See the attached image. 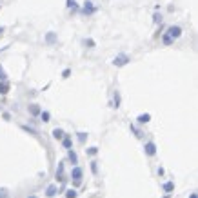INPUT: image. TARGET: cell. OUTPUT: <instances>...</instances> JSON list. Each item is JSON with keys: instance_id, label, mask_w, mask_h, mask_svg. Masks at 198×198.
Listing matches in <instances>:
<instances>
[{"instance_id": "2", "label": "cell", "mask_w": 198, "mask_h": 198, "mask_svg": "<svg viewBox=\"0 0 198 198\" xmlns=\"http://www.w3.org/2000/svg\"><path fill=\"white\" fill-rule=\"evenodd\" d=\"M127 62H129V56H127V55H118V56H114L113 64L117 66V67H122V66H126Z\"/></svg>"}, {"instance_id": "18", "label": "cell", "mask_w": 198, "mask_h": 198, "mask_svg": "<svg viewBox=\"0 0 198 198\" xmlns=\"http://www.w3.org/2000/svg\"><path fill=\"white\" fill-rule=\"evenodd\" d=\"M62 140H64V147H66V149H71V138L66 137V138H62Z\"/></svg>"}, {"instance_id": "10", "label": "cell", "mask_w": 198, "mask_h": 198, "mask_svg": "<svg viewBox=\"0 0 198 198\" xmlns=\"http://www.w3.org/2000/svg\"><path fill=\"white\" fill-rule=\"evenodd\" d=\"M53 138H56V140H62V138H64V131H62V129H53Z\"/></svg>"}, {"instance_id": "8", "label": "cell", "mask_w": 198, "mask_h": 198, "mask_svg": "<svg viewBox=\"0 0 198 198\" xmlns=\"http://www.w3.org/2000/svg\"><path fill=\"white\" fill-rule=\"evenodd\" d=\"M46 42H47V44H55V42H56V33H53V31H51V33H47V35H46Z\"/></svg>"}, {"instance_id": "4", "label": "cell", "mask_w": 198, "mask_h": 198, "mask_svg": "<svg viewBox=\"0 0 198 198\" xmlns=\"http://www.w3.org/2000/svg\"><path fill=\"white\" fill-rule=\"evenodd\" d=\"M144 151H145V154L154 156L156 154V145H154V142H147V144L144 145Z\"/></svg>"}, {"instance_id": "23", "label": "cell", "mask_w": 198, "mask_h": 198, "mask_svg": "<svg viewBox=\"0 0 198 198\" xmlns=\"http://www.w3.org/2000/svg\"><path fill=\"white\" fill-rule=\"evenodd\" d=\"M6 78H7V76H6V71L2 69V66H0V80H2V82H4Z\"/></svg>"}, {"instance_id": "28", "label": "cell", "mask_w": 198, "mask_h": 198, "mask_svg": "<svg viewBox=\"0 0 198 198\" xmlns=\"http://www.w3.org/2000/svg\"><path fill=\"white\" fill-rule=\"evenodd\" d=\"M160 20H162V16H160L158 13H156V15H154V22H160Z\"/></svg>"}, {"instance_id": "14", "label": "cell", "mask_w": 198, "mask_h": 198, "mask_svg": "<svg viewBox=\"0 0 198 198\" xmlns=\"http://www.w3.org/2000/svg\"><path fill=\"white\" fill-rule=\"evenodd\" d=\"M69 160H71L73 164H76V162H78V158H76V153H75V151H69Z\"/></svg>"}, {"instance_id": "7", "label": "cell", "mask_w": 198, "mask_h": 198, "mask_svg": "<svg viewBox=\"0 0 198 198\" xmlns=\"http://www.w3.org/2000/svg\"><path fill=\"white\" fill-rule=\"evenodd\" d=\"M56 191H58V189H56V185H55V184H51V185H47V189H46V194H47L49 198H53V196L56 194Z\"/></svg>"}, {"instance_id": "12", "label": "cell", "mask_w": 198, "mask_h": 198, "mask_svg": "<svg viewBox=\"0 0 198 198\" xmlns=\"http://www.w3.org/2000/svg\"><path fill=\"white\" fill-rule=\"evenodd\" d=\"M162 42H164L165 46H171V44H173V38H171L169 35H164V36H162Z\"/></svg>"}, {"instance_id": "5", "label": "cell", "mask_w": 198, "mask_h": 198, "mask_svg": "<svg viewBox=\"0 0 198 198\" xmlns=\"http://www.w3.org/2000/svg\"><path fill=\"white\" fill-rule=\"evenodd\" d=\"M95 11H96V7L93 6V2H89V0L86 2V6L82 7V13H84V15H93Z\"/></svg>"}, {"instance_id": "9", "label": "cell", "mask_w": 198, "mask_h": 198, "mask_svg": "<svg viewBox=\"0 0 198 198\" xmlns=\"http://www.w3.org/2000/svg\"><path fill=\"white\" fill-rule=\"evenodd\" d=\"M137 120H138V124H147V122L151 120V114H149V113H145V114H140V117H138Z\"/></svg>"}, {"instance_id": "15", "label": "cell", "mask_w": 198, "mask_h": 198, "mask_svg": "<svg viewBox=\"0 0 198 198\" xmlns=\"http://www.w3.org/2000/svg\"><path fill=\"white\" fill-rule=\"evenodd\" d=\"M49 117H51V114H49L47 111H42V113H40V118H42L44 122H49Z\"/></svg>"}, {"instance_id": "25", "label": "cell", "mask_w": 198, "mask_h": 198, "mask_svg": "<svg viewBox=\"0 0 198 198\" xmlns=\"http://www.w3.org/2000/svg\"><path fill=\"white\" fill-rule=\"evenodd\" d=\"M0 198H7V191L6 189H0Z\"/></svg>"}, {"instance_id": "17", "label": "cell", "mask_w": 198, "mask_h": 198, "mask_svg": "<svg viewBox=\"0 0 198 198\" xmlns=\"http://www.w3.org/2000/svg\"><path fill=\"white\" fill-rule=\"evenodd\" d=\"M91 171H93V173H95V174L98 173V162H95V160H93V162H91Z\"/></svg>"}, {"instance_id": "6", "label": "cell", "mask_w": 198, "mask_h": 198, "mask_svg": "<svg viewBox=\"0 0 198 198\" xmlns=\"http://www.w3.org/2000/svg\"><path fill=\"white\" fill-rule=\"evenodd\" d=\"M56 180L58 182H64V162H58V169H56Z\"/></svg>"}, {"instance_id": "13", "label": "cell", "mask_w": 198, "mask_h": 198, "mask_svg": "<svg viewBox=\"0 0 198 198\" xmlns=\"http://www.w3.org/2000/svg\"><path fill=\"white\" fill-rule=\"evenodd\" d=\"M29 113H31V114H38V113H40L38 106H35V104H33V106H29Z\"/></svg>"}, {"instance_id": "21", "label": "cell", "mask_w": 198, "mask_h": 198, "mask_svg": "<svg viewBox=\"0 0 198 198\" xmlns=\"http://www.w3.org/2000/svg\"><path fill=\"white\" fill-rule=\"evenodd\" d=\"M86 138H87V134H86V133H78V142H80V144H84V142H86Z\"/></svg>"}, {"instance_id": "20", "label": "cell", "mask_w": 198, "mask_h": 198, "mask_svg": "<svg viewBox=\"0 0 198 198\" xmlns=\"http://www.w3.org/2000/svg\"><path fill=\"white\" fill-rule=\"evenodd\" d=\"M164 189L167 191V193H169V191H173V189H174V184H173V182H167V184L164 185Z\"/></svg>"}, {"instance_id": "29", "label": "cell", "mask_w": 198, "mask_h": 198, "mask_svg": "<svg viewBox=\"0 0 198 198\" xmlns=\"http://www.w3.org/2000/svg\"><path fill=\"white\" fill-rule=\"evenodd\" d=\"M2 33H4V29H2V27H0V36H2Z\"/></svg>"}, {"instance_id": "30", "label": "cell", "mask_w": 198, "mask_h": 198, "mask_svg": "<svg viewBox=\"0 0 198 198\" xmlns=\"http://www.w3.org/2000/svg\"><path fill=\"white\" fill-rule=\"evenodd\" d=\"M191 198H196V194H191Z\"/></svg>"}, {"instance_id": "3", "label": "cell", "mask_w": 198, "mask_h": 198, "mask_svg": "<svg viewBox=\"0 0 198 198\" xmlns=\"http://www.w3.org/2000/svg\"><path fill=\"white\" fill-rule=\"evenodd\" d=\"M82 174H84V173H82V169L78 167V165H75V167H73V171H71V178L78 184V182H82Z\"/></svg>"}, {"instance_id": "19", "label": "cell", "mask_w": 198, "mask_h": 198, "mask_svg": "<svg viewBox=\"0 0 198 198\" xmlns=\"http://www.w3.org/2000/svg\"><path fill=\"white\" fill-rule=\"evenodd\" d=\"M66 198H76V191H75V189H69V191L66 193Z\"/></svg>"}, {"instance_id": "24", "label": "cell", "mask_w": 198, "mask_h": 198, "mask_svg": "<svg viewBox=\"0 0 198 198\" xmlns=\"http://www.w3.org/2000/svg\"><path fill=\"white\" fill-rule=\"evenodd\" d=\"M87 153H89V154H96V153H98V147H89Z\"/></svg>"}, {"instance_id": "1", "label": "cell", "mask_w": 198, "mask_h": 198, "mask_svg": "<svg viewBox=\"0 0 198 198\" xmlns=\"http://www.w3.org/2000/svg\"><path fill=\"white\" fill-rule=\"evenodd\" d=\"M165 35H169V36L174 40V38H178V36L182 35V27H180V26H171V27L167 29V33H165Z\"/></svg>"}, {"instance_id": "26", "label": "cell", "mask_w": 198, "mask_h": 198, "mask_svg": "<svg viewBox=\"0 0 198 198\" xmlns=\"http://www.w3.org/2000/svg\"><path fill=\"white\" fill-rule=\"evenodd\" d=\"M69 75H71V71H69V69H66V71H64V73H62V76H64V78H67V76H69Z\"/></svg>"}, {"instance_id": "16", "label": "cell", "mask_w": 198, "mask_h": 198, "mask_svg": "<svg viewBox=\"0 0 198 198\" xmlns=\"http://www.w3.org/2000/svg\"><path fill=\"white\" fill-rule=\"evenodd\" d=\"M114 107H120V93H114Z\"/></svg>"}, {"instance_id": "31", "label": "cell", "mask_w": 198, "mask_h": 198, "mask_svg": "<svg viewBox=\"0 0 198 198\" xmlns=\"http://www.w3.org/2000/svg\"><path fill=\"white\" fill-rule=\"evenodd\" d=\"M27 198H35V196H27Z\"/></svg>"}, {"instance_id": "22", "label": "cell", "mask_w": 198, "mask_h": 198, "mask_svg": "<svg viewBox=\"0 0 198 198\" xmlns=\"http://www.w3.org/2000/svg\"><path fill=\"white\" fill-rule=\"evenodd\" d=\"M66 2H67L69 9H76V2H75V0H66Z\"/></svg>"}, {"instance_id": "11", "label": "cell", "mask_w": 198, "mask_h": 198, "mask_svg": "<svg viewBox=\"0 0 198 198\" xmlns=\"http://www.w3.org/2000/svg\"><path fill=\"white\" fill-rule=\"evenodd\" d=\"M7 91H9V84L4 80L2 84H0V95H7Z\"/></svg>"}, {"instance_id": "27", "label": "cell", "mask_w": 198, "mask_h": 198, "mask_svg": "<svg viewBox=\"0 0 198 198\" xmlns=\"http://www.w3.org/2000/svg\"><path fill=\"white\" fill-rule=\"evenodd\" d=\"M84 44H86V46H95V42H93V40H84Z\"/></svg>"}]
</instances>
